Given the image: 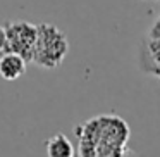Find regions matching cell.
<instances>
[{
	"instance_id": "6da1fadb",
	"label": "cell",
	"mask_w": 160,
	"mask_h": 157,
	"mask_svg": "<svg viewBox=\"0 0 160 157\" xmlns=\"http://www.w3.org/2000/svg\"><path fill=\"white\" fill-rule=\"evenodd\" d=\"M67 52H69V42L62 31H59L52 24L38 26V36H36L35 54H33L31 62L52 69V67L60 66Z\"/></svg>"
},
{
	"instance_id": "7a4b0ae2",
	"label": "cell",
	"mask_w": 160,
	"mask_h": 157,
	"mask_svg": "<svg viewBox=\"0 0 160 157\" xmlns=\"http://www.w3.org/2000/svg\"><path fill=\"white\" fill-rule=\"evenodd\" d=\"M5 31H7L5 52H16L31 62L33 54H35L36 36H38V26L29 24L26 21H16L5 26Z\"/></svg>"
},
{
	"instance_id": "3957f363",
	"label": "cell",
	"mask_w": 160,
	"mask_h": 157,
	"mask_svg": "<svg viewBox=\"0 0 160 157\" xmlns=\"http://www.w3.org/2000/svg\"><path fill=\"white\" fill-rule=\"evenodd\" d=\"M28 60L16 52H4L0 55V78L5 81L19 80L26 73Z\"/></svg>"
},
{
	"instance_id": "277c9868",
	"label": "cell",
	"mask_w": 160,
	"mask_h": 157,
	"mask_svg": "<svg viewBox=\"0 0 160 157\" xmlns=\"http://www.w3.org/2000/svg\"><path fill=\"white\" fill-rule=\"evenodd\" d=\"M45 147L48 157H74V147L64 133H55L50 136Z\"/></svg>"
},
{
	"instance_id": "5b68a950",
	"label": "cell",
	"mask_w": 160,
	"mask_h": 157,
	"mask_svg": "<svg viewBox=\"0 0 160 157\" xmlns=\"http://www.w3.org/2000/svg\"><path fill=\"white\" fill-rule=\"evenodd\" d=\"M7 50V31L5 26H0V54H4Z\"/></svg>"
},
{
	"instance_id": "8992f818",
	"label": "cell",
	"mask_w": 160,
	"mask_h": 157,
	"mask_svg": "<svg viewBox=\"0 0 160 157\" xmlns=\"http://www.w3.org/2000/svg\"><path fill=\"white\" fill-rule=\"evenodd\" d=\"M158 2H160V0H158Z\"/></svg>"
}]
</instances>
